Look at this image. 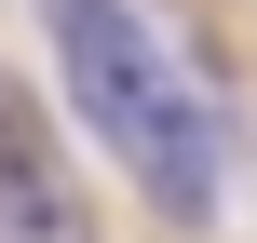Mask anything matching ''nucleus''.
I'll return each instance as SVG.
<instances>
[{"label":"nucleus","mask_w":257,"mask_h":243,"mask_svg":"<svg viewBox=\"0 0 257 243\" xmlns=\"http://www.w3.org/2000/svg\"><path fill=\"white\" fill-rule=\"evenodd\" d=\"M41 41H54V81H68V122L122 162V189L163 230L203 243L230 216V108L176 54V27L149 0H41Z\"/></svg>","instance_id":"obj_1"},{"label":"nucleus","mask_w":257,"mask_h":243,"mask_svg":"<svg viewBox=\"0 0 257 243\" xmlns=\"http://www.w3.org/2000/svg\"><path fill=\"white\" fill-rule=\"evenodd\" d=\"M0 243H95V203H81L54 122L14 95V68H0Z\"/></svg>","instance_id":"obj_2"}]
</instances>
